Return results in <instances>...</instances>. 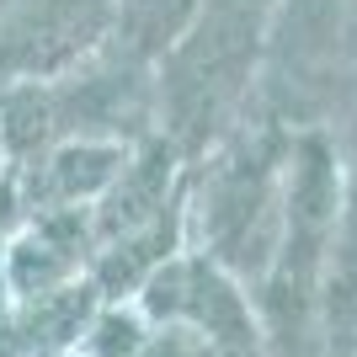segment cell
<instances>
[{
    "label": "cell",
    "instance_id": "1",
    "mask_svg": "<svg viewBox=\"0 0 357 357\" xmlns=\"http://www.w3.org/2000/svg\"><path fill=\"white\" fill-rule=\"evenodd\" d=\"M336 208H342V187H336V155L320 134H304L283 155V219H278V245H272V310L278 331H298L304 304H310L326 251L336 240Z\"/></svg>",
    "mask_w": 357,
    "mask_h": 357
},
{
    "label": "cell",
    "instance_id": "2",
    "mask_svg": "<svg viewBox=\"0 0 357 357\" xmlns=\"http://www.w3.org/2000/svg\"><path fill=\"white\" fill-rule=\"evenodd\" d=\"M283 219V155L272 139H245L213 165L208 181V240L235 267H267Z\"/></svg>",
    "mask_w": 357,
    "mask_h": 357
},
{
    "label": "cell",
    "instance_id": "3",
    "mask_svg": "<svg viewBox=\"0 0 357 357\" xmlns=\"http://www.w3.org/2000/svg\"><path fill=\"white\" fill-rule=\"evenodd\" d=\"M118 0H22L0 27V80H48L102 43Z\"/></svg>",
    "mask_w": 357,
    "mask_h": 357
},
{
    "label": "cell",
    "instance_id": "4",
    "mask_svg": "<svg viewBox=\"0 0 357 357\" xmlns=\"http://www.w3.org/2000/svg\"><path fill=\"white\" fill-rule=\"evenodd\" d=\"M149 310L155 314H176V320H192V331L203 342H219L229 352H245L251 347V314L240 304V294L219 278L213 261H171L149 278Z\"/></svg>",
    "mask_w": 357,
    "mask_h": 357
},
{
    "label": "cell",
    "instance_id": "5",
    "mask_svg": "<svg viewBox=\"0 0 357 357\" xmlns=\"http://www.w3.org/2000/svg\"><path fill=\"white\" fill-rule=\"evenodd\" d=\"M165 187H171V144H149L144 155H128L118 181L102 192V235L123 245L160 229Z\"/></svg>",
    "mask_w": 357,
    "mask_h": 357
},
{
    "label": "cell",
    "instance_id": "6",
    "mask_svg": "<svg viewBox=\"0 0 357 357\" xmlns=\"http://www.w3.org/2000/svg\"><path fill=\"white\" fill-rule=\"evenodd\" d=\"M128 165L123 139H64L43 155V192L54 203H91L102 197Z\"/></svg>",
    "mask_w": 357,
    "mask_h": 357
},
{
    "label": "cell",
    "instance_id": "7",
    "mask_svg": "<svg viewBox=\"0 0 357 357\" xmlns=\"http://www.w3.org/2000/svg\"><path fill=\"white\" fill-rule=\"evenodd\" d=\"M75 251H80V224L75 219H43L38 229H27V235L11 245V261H6V272H11V288L16 294H48V288H59L64 278L75 272Z\"/></svg>",
    "mask_w": 357,
    "mask_h": 357
},
{
    "label": "cell",
    "instance_id": "8",
    "mask_svg": "<svg viewBox=\"0 0 357 357\" xmlns=\"http://www.w3.org/2000/svg\"><path fill=\"white\" fill-rule=\"evenodd\" d=\"M197 0H118L112 27L128 59H165L181 43V32L192 27Z\"/></svg>",
    "mask_w": 357,
    "mask_h": 357
},
{
    "label": "cell",
    "instance_id": "9",
    "mask_svg": "<svg viewBox=\"0 0 357 357\" xmlns=\"http://www.w3.org/2000/svg\"><path fill=\"white\" fill-rule=\"evenodd\" d=\"M336 245V283H331V320L342 326V342H347V326H357V187H352V208L342 219V235L331 240Z\"/></svg>",
    "mask_w": 357,
    "mask_h": 357
},
{
    "label": "cell",
    "instance_id": "10",
    "mask_svg": "<svg viewBox=\"0 0 357 357\" xmlns=\"http://www.w3.org/2000/svg\"><path fill=\"white\" fill-rule=\"evenodd\" d=\"M336 11H342V0H278V16L288 22V43L304 48V54L331 38Z\"/></svg>",
    "mask_w": 357,
    "mask_h": 357
},
{
    "label": "cell",
    "instance_id": "11",
    "mask_svg": "<svg viewBox=\"0 0 357 357\" xmlns=\"http://www.w3.org/2000/svg\"><path fill=\"white\" fill-rule=\"evenodd\" d=\"M144 357H208V342L197 331H165L155 347H139Z\"/></svg>",
    "mask_w": 357,
    "mask_h": 357
}]
</instances>
